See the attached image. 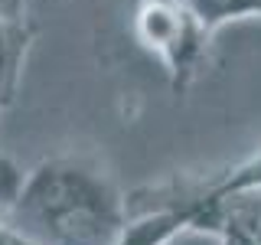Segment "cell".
Segmentation results:
<instances>
[{"label":"cell","instance_id":"obj_1","mask_svg":"<svg viewBox=\"0 0 261 245\" xmlns=\"http://www.w3.org/2000/svg\"><path fill=\"white\" fill-rule=\"evenodd\" d=\"M7 226L30 245H114L124 229V193L88 154L49 157L23 177Z\"/></svg>","mask_w":261,"mask_h":245},{"label":"cell","instance_id":"obj_6","mask_svg":"<svg viewBox=\"0 0 261 245\" xmlns=\"http://www.w3.org/2000/svg\"><path fill=\"white\" fill-rule=\"evenodd\" d=\"M176 4H186V0H176Z\"/></svg>","mask_w":261,"mask_h":245},{"label":"cell","instance_id":"obj_4","mask_svg":"<svg viewBox=\"0 0 261 245\" xmlns=\"http://www.w3.org/2000/svg\"><path fill=\"white\" fill-rule=\"evenodd\" d=\"M0 245H30L27 239H23V235H16L10 226L4 223V219H0Z\"/></svg>","mask_w":261,"mask_h":245},{"label":"cell","instance_id":"obj_5","mask_svg":"<svg viewBox=\"0 0 261 245\" xmlns=\"http://www.w3.org/2000/svg\"><path fill=\"white\" fill-rule=\"evenodd\" d=\"M255 242L261 245V193H258V209H255Z\"/></svg>","mask_w":261,"mask_h":245},{"label":"cell","instance_id":"obj_2","mask_svg":"<svg viewBox=\"0 0 261 245\" xmlns=\"http://www.w3.org/2000/svg\"><path fill=\"white\" fill-rule=\"evenodd\" d=\"M130 27L144 49L163 62L176 95H186L193 79L199 76L212 33L196 20V13L176 0H134Z\"/></svg>","mask_w":261,"mask_h":245},{"label":"cell","instance_id":"obj_3","mask_svg":"<svg viewBox=\"0 0 261 245\" xmlns=\"http://www.w3.org/2000/svg\"><path fill=\"white\" fill-rule=\"evenodd\" d=\"M193 232V216L173 206L130 209L114 245H170L176 235Z\"/></svg>","mask_w":261,"mask_h":245}]
</instances>
